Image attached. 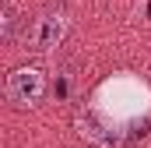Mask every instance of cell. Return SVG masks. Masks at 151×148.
<instances>
[{
    "label": "cell",
    "instance_id": "obj_1",
    "mask_svg": "<svg viewBox=\"0 0 151 148\" xmlns=\"http://www.w3.org/2000/svg\"><path fill=\"white\" fill-rule=\"evenodd\" d=\"M151 110V88L134 74H116L102 81V88L91 99V116H99L102 131L109 127H130Z\"/></svg>",
    "mask_w": 151,
    "mask_h": 148
},
{
    "label": "cell",
    "instance_id": "obj_2",
    "mask_svg": "<svg viewBox=\"0 0 151 148\" xmlns=\"http://www.w3.org/2000/svg\"><path fill=\"white\" fill-rule=\"evenodd\" d=\"M67 32H70V14L63 7H46L32 18V28L25 32V42L35 53H53L67 39Z\"/></svg>",
    "mask_w": 151,
    "mask_h": 148
},
{
    "label": "cell",
    "instance_id": "obj_3",
    "mask_svg": "<svg viewBox=\"0 0 151 148\" xmlns=\"http://www.w3.org/2000/svg\"><path fill=\"white\" fill-rule=\"evenodd\" d=\"M46 92H49V81H46V74L39 67H14L7 74V81H4V95L18 110H35L46 99Z\"/></svg>",
    "mask_w": 151,
    "mask_h": 148
},
{
    "label": "cell",
    "instance_id": "obj_4",
    "mask_svg": "<svg viewBox=\"0 0 151 148\" xmlns=\"http://www.w3.org/2000/svg\"><path fill=\"white\" fill-rule=\"evenodd\" d=\"M14 25H18V14H14L11 0H4V7H0V36H4V42H14Z\"/></svg>",
    "mask_w": 151,
    "mask_h": 148
}]
</instances>
